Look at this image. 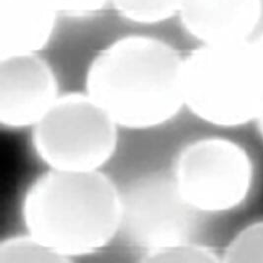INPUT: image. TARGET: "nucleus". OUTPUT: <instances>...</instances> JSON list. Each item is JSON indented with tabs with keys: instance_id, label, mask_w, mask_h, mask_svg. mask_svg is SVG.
<instances>
[{
	"instance_id": "nucleus-9",
	"label": "nucleus",
	"mask_w": 263,
	"mask_h": 263,
	"mask_svg": "<svg viewBox=\"0 0 263 263\" xmlns=\"http://www.w3.org/2000/svg\"><path fill=\"white\" fill-rule=\"evenodd\" d=\"M59 14L51 0H0V58L39 53L51 40Z\"/></svg>"
},
{
	"instance_id": "nucleus-5",
	"label": "nucleus",
	"mask_w": 263,
	"mask_h": 263,
	"mask_svg": "<svg viewBox=\"0 0 263 263\" xmlns=\"http://www.w3.org/2000/svg\"><path fill=\"white\" fill-rule=\"evenodd\" d=\"M173 177L180 194L196 212L224 213L239 208L249 198L254 166L240 144L210 136L181 149Z\"/></svg>"
},
{
	"instance_id": "nucleus-14",
	"label": "nucleus",
	"mask_w": 263,
	"mask_h": 263,
	"mask_svg": "<svg viewBox=\"0 0 263 263\" xmlns=\"http://www.w3.org/2000/svg\"><path fill=\"white\" fill-rule=\"evenodd\" d=\"M58 11L72 16H85L103 9L110 0H51Z\"/></svg>"
},
{
	"instance_id": "nucleus-8",
	"label": "nucleus",
	"mask_w": 263,
	"mask_h": 263,
	"mask_svg": "<svg viewBox=\"0 0 263 263\" xmlns=\"http://www.w3.org/2000/svg\"><path fill=\"white\" fill-rule=\"evenodd\" d=\"M181 24L201 45L251 41L262 15V0H181Z\"/></svg>"
},
{
	"instance_id": "nucleus-4",
	"label": "nucleus",
	"mask_w": 263,
	"mask_h": 263,
	"mask_svg": "<svg viewBox=\"0 0 263 263\" xmlns=\"http://www.w3.org/2000/svg\"><path fill=\"white\" fill-rule=\"evenodd\" d=\"M119 124L87 92L60 95L32 132L37 157L48 168L101 170L115 155Z\"/></svg>"
},
{
	"instance_id": "nucleus-12",
	"label": "nucleus",
	"mask_w": 263,
	"mask_h": 263,
	"mask_svg": "<svg viewBox=\"0 0 263 263\" xmlns=\"http://www.w3.org/2000/svg\"><path fill=\"white\" fill-rule=\"evenodd\" d=\"M125 19L138 24H157L179 14L181 0H110Z\"/></svg>"
},
{
	"instance_id": "nucleus-15",
	"label": "nucleus",
	"mask_w": 263,
	"mask_h": 263,
	"mask_svg": "<svg viewBox=\"0 0 263 263\" xmlns=\"http://www.w3.org/2000/svg\"><path fill=\"white\" fill-rule=\"evenodd\" d=\"M253 47L256 51V54L258 57V60L260 61L263 67V33L257 37V40L252 41Z\"/></svg>"
},
{
	"instance_id": "nucleus-13",
	"label": "nucleus",
	"mask_w": 263,
	"mask_h": 263,
	"mask_svg": "<svg viewBox=\"0 0 263 263\" xmlns=\"http://www.w3.org/2000/svg\"><path fill=\"white\" fill-rule=\"evenodd\" d=\"M221 254L222 262H263V219L240 229Z\"/></svg>"
},
{
	"instance_id": "nucleus-16",
	"label": "nucleus",
	"mask_w": 263,
	"mask_h": 263,
	"mask_svg": "<svg viewBox=\"0 0 263 263\" xmlns=\"http://www.w3.org/2000/svg\"><path fill=\"white\" fill-rule=\"evenodd\" d=\"M255 123L257 125V129L259 132V134H260V136H261V138L263 139V108L262 110L260 111L257 120L255 121Z\"/></svg>"
},
{
	"instance_id": "nucleus-3",
	"label": "nucleus",
	"mask_w": 263,
	"mask_h": 263,
	"mask_svg": "<svg viewBox=\"0 0 263 263\" xmlns=\"http://www.w3.org/2000/svg\"><path fill=\"white\" fill-rule=\"evenodd\" d=\"M184 106L222 128L255 122L263 108V67L252 41L201 45L183 60Z\"/></svg>"
},
{
	"instance_id": "nucleus-7",
	"label": "nucleus",
	"mask_w": 263,
	"mask_h": 263,
	"mask_svg": "<svg viewBox=\"0 0 263 263\" xmlns=\"http://www.w3.org/2000/svg\"><path fill=\"white\" fill-rule=\"evenodd\" d=\"M53 69L39 53L0 58V124L34 127L60 97Z\"/></svg>"
},
{
	"instance_id": "nucleus-1",
	"label": "nucleus",
	"mask_w": 263,
	"mask_h": 263,
	"mask_svg": "<svg viewBox=\"0 0 263 263\" xmlns=\"http://www.w3.org/2000/svg\"><path fill=\"white\" fill-rule=\"evenodd\" d=\"M183 60L166 42L127 36L109 44L90 63L86 92L120 127L152 129L184 108Z\"/></svg>"
},
{
	"instance_id": "nucleus-11",
	"label": "nucleus",
	"mask_w": 263,
	"mask_h": 263,
	"mask_svg": "<svg viewBox=\"0 0 263 263\" xmlns=\"http://www.w3.org/2000/svg\"><path fill=\"white\" fill-rule=\"evenodd\" d=\"M140 262L144 263H218L222 254L203 243L181 239L142 251Z\"/></svg>"
},
{
	"instance_id": "nucleus-10",
	"label": "nucleus",
	"mask_w": 263,
	"mask_h": 263,
	"mask_svg": "<svg viewBox=\"0 0 263 263\" xmlns=\"http://www.w3.org/2000/svg\"><path fill=\"white\" fill-rule=\"evenodd\" d=\"M73 260L62 255L45 241L27 232L3 239L0 243L1 263H69Z\"/></svg>"
},
{
	"instance_id": "nucleus-6",
	"label": "nucleus",
	"mask_w": 263,
	"mask_h": 263,
	"mask_svg": "<svg viewBox=\"0 0 263 263\" xmlns=\"http://www.w3.org/2000/svg\"><path fill=\"white\" fill-rule=\"evenodd\" d=\"M121 230L142 251L189 239L197 213L180 194L174 177L148 175L121 192Z\"/></svg>"
},
{
	"instance_id": "nucleus-2",
	"label": "nucleus",
	"mask_w": 263,
	"mask_h": 263,
	"mask_svg": "<svg viewBox=\"0 0 263 263\" xmlns=\"http://www.w3.org/2000/svg\"><path fill=\"white\" fill-rule=\"evenodd\" d=\"M27 232L73 260L107 247L121 230V192L97 171L48 168L25 193Z\"/></svg>"
}]
</instances>
